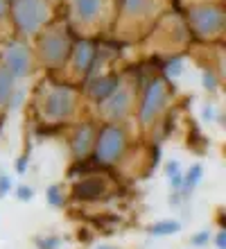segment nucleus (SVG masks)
I'll return each instance as SVG.
<instances>
[{
  "mask_svg": "<svg viewBox=\"0 0 226 249\" xmlns=\"http://www.w3.org/2000/svg\"><path fill=\"white\" fill-rule=\"evenodd\" d=\"M124 147H127L124 131L116 124H106L95 141V159L100 163H113L122 157Z\"/></svg>",
  "mask_w": 226,
  "mask_h": 249,
  "instance_id": "f257e3e1",
  "label": "nucleus"
},
{
  "mask_svg": "<svg viewBox=\"0 0 226 249\" xmlns=\"http://www.w3.org/2000/svg\"><path fill=\"white\" fill-rule=\"evenodd\" d=\"M14 18H16V25L23 32L32 34L48 18V5H45V0H16Z\"/></svg>",
  "mask_w": 226,
  "mask_h": 249,
  "instance_id": "f03ea898",
  "label": "nucleus"
},
{
  "mask_svg": "<svg viewBox=\"0 0 226 249\" xmlns=\"http://www.w3.org/2000/svg\"><path fill=\"white\" fill-rule=\"evenodd\" d=\"M72 107H75V95H72L70 89H64V86H57L48 93L45 98V105H43V113L48 118H66L70 116Z\"/></svg>",
  "mask_w": 226,
  "mask_h": 249,
  "instance_id": "7ed1b4c3",
  "label": "nucleus"
},
{
  "mask_svg": "<svg viewBox=\"0 0 226 249\" xmlns=\"http://www.w3.org/2000/svg\"><path fill=\"white\" fill-rule=\"evenodd\" d=\"M190 20L201 34H215L224 27V14L217 7H194Z\"/></svg>",
  "mask_w": 226,
  "mask_h": 249,
  "instance_id": "20e7f679",
  "label": "nucleus"
},
{
  "mask_svg": "<svg viewBox=\"0 0 226 249\" xmlns=\"http://www.w3.org/2000/svg\"><path fill=\"white\" fill-rule=\"evenodd\" d=\"M68 48H70V43L66 39V34H61V32H48L43 39H41V54H43V59L52 66H59L66 59Z\"/></svg>",
  "mask_w": 226,
  "mask_h": 249,
  "instance_id": "39448f33",
  "label": "nucleus"
},
{
  "mask_svg": "<svg viewBox=\"0 0 226 249\" xmlns=\"http://www.w3.org/2000/svg\"><path fill=\"white\" fill-rule=\"evenodd\" d=\"M5 61H7V71L12 72L14 77H23L30 72V50L25 43L20 41H12L5 48Z\"/></svg>",
  "mask_w": 226,
  "mask_h": 249,
  "instance_id": "423d86ee",
  "label": "nucleus"
},
{
  "mask_svg": "<svg viewBox=\"0 0 226 249\" xmlns=\"http://www.w3.org/2000/svg\"><path fill=\"white\" fill-rule=\"evenodd\" d=\"M165 100H168V93H165L163 82L161 79L152 82V86L147 89V95H145V102H142V109H140L142 123H152L161 113L163 107H165Z\"/></svg>",
  "mask_w": 226,
  "mask_h": 249,
  "instance_id": "0eeeda50",
  "label": "nucleus"
},
{
  "mask_svg": "<svg viewBox=\"0 0 226 249\" xmlns=\"http://www.w3.org/2000/svg\"><path fill=\"white\" fill-rule=\"evenodd\" d=\"M104 195H106V181L102 177H86L75 186V197L84 202H93Z\"/></svg>",
  "mask_w": 226,
  "mask_h": 249,
  "instance_id": "6e6552de",
  "label": "nucleus"
},
{
  "mask_svg": "<svg viewBox=\"0 0 226 249\" xmlns=\"http://www.w3.org/2000/svg\"><path fill=\"white\" fill-rule=\"evenodd\" d=\"M131 107V95L124 89H118L113 95H109V102H106V107H104V111H106V116L113 120H120L127 116V111H129Z\"/></svg>",
  "mask_w": 226,
  "mask_h": 249,
  "instance_id": "1a4fd4ad",
  "label": "nucleus"
},
{
  "mask_svg": "<svg viewBox=\"0 0 226 249\" xmlns=\"http://www.w3.org/2000/svg\"><path fill=\"white\" fill-rule=\"evenodd\" d=\"M93 145H95V129H93V124H82L72 138V152H75V157L77 159H86L88 157V152L93 150Z\"/></svg>",
  "mask_w": 226,
  "mask_h": 249,
  "instance_id": "9d476101",
  "label": "nucleus"
},
{
  "mask_svg": "<svg viewBox=\"0 0 226 249\" xmlns=\"http://www.w3.org/2000/svg\"><path fill=\"white\" fill-rule=\"evenodd\" d=\"M100 7H102V0H72L75 16L82 20H93L100 14Z\"/></svg>",
  "mask_w": 226,
  "mask_h": 249,
  "instance_id": "9b49d317",
  "label": "nucleus"
},
{
  "mask_svg": "<svg viewBox=\"0 0 226 249\" xmlns=\"http://www.w3.org/2000/svg\"><path fill=\"white\" fill-rule=\"evenodd\" d=\"M93 54H95V50H93V46L90 43H79L77 50H75V66H77V71H88L90 64H93Z\"/></svg>",
  "mask_w": 226,
  "mask_h": 249,
  "instance_id": "f8f14e48",
  "label": "nucleus"
},
{
  "mask_svg": "<svg viewBox=\"0 0 226 249\" xmlns=\"http://www.w3.org/2000/svg\"><path fill=\"white\" fill-rule=\"evenodd\" d=\"M116 91H118V79L116 77H104V79H100V82L95 84L93 95H95V100H106Z\"/></svg>",
  "mask_w": 226,
  "mask_h": 249,
  "instance_id": "ddd939ff",
  "label": "nucleus"
},
{
  "mask_svg": "<svg viewBox=\"0 0 226 249\" xmlns=\"http://www.w3.org/2000/svg\"><path fill=\"white\" fill-rule=\"evenodd\" d=\"M14 75L7 68H0V102L5 105L12 100V91H14Z\"/></svg>",
  "mask_w": 226,
  "mask_h": 249,
  "instance_id": "4468645a",
  "label": "nucleus"
},
{
  "mask_svg": "<svg viewBox=\"0 0 226 249\" xmlns=\"http://www.w3.org/2000/svg\"><path fill=\"white\" fill-rule=\"evenodd\" d=\"M179 229H181V224L176 222V220H161V222L152 224L149 233H152V236H172V233H176Z\"/></svg>",
  "mask_w": 226,
  "mask_h": 249,
  "instance_id": "2eb2a0df",
  "label": "nucleus"
},
{
  "mask_svg": "<svg viewBox=\"0 0 226 249\" xmlns=\"http://www.w3.org/2000/svg\"><path fill=\"white\" fill-rule=\"evenodd\" d=\"M201 165L197 163V165H192V168H190V172H188L186 177H183V186H181V190H192L194 186L199 184L201 181Z\"/></svg>",
  "mask_w": 226,
  "mask_h": 249,
  "instance_id": "dca6fc26",
  "label": "nucleus"
},
{
  "mask_svg": "<svg viewBox=\"0 0 226 249\" xmlns=\"http://www.w3.org/2000/svg\"><path fill=\"white\" fill-rule=\"evenodd\" d=\"M152 0H124V12L129 14H145L149 12Z\"/></svg>",
  "mask_w": 226,
  "mask_h": 249,
  "instance_id": "f3484780",
  "label": "nucleus"
},
{
  "mask_svg": "<svg viewBox=\"0 0 226 249\" xmlns=\"http://www.w3.org/2000/svg\"><path fill=\"white\" fill-rule=\"evenodd\" d=\"M39 249H57L61 245V238L59 236H45V238H36L34 240Z\"/></svg>",
  "mask_w": 226,
  "mask_h": 249,
  "instance_id": "a211bd4d",
  "label": "nucleus"
},
{
  "mask_svg": "<svg viewBox=\"0 0 226 249\" xmlns=\"http://www.w3.org/2000/svg\"><path fill=\"white\" fill-rule=\"evenodd\" d=\"M48 202H50L52 206H61V204H64V193H61L59 186H50V188H48Z\"/></svg>",
  "mask_w": 226,
  "mask_h": 249,
  "instance_id": "6ab92c4d",
  "label": "nucleus"
},
{
  "mask_svg": "<svg viewBox=\"0 0 226 249\" xmlns=\"http://www.w3.org/2000/svg\"><path fill=\"white\" fill-rule=\"evenodd\" d=\"M208 240H210V233H208V229H204V231H199V233H194L190 243H192V247H204Z\"/></svg>",
  "mask_w": 226,
  "mask_h": 249,
  "instance_id": "aec40b11",
  "label": "nucleus"
},
{
  "mask_svg": "<svg viewBox=\"0 0 226 249\" xmlns=\"http://www.w3.org/2000/svg\"><path fill=\"white\" fill-rule=\"evenodd\" d=\"M9 188H12V179H9V175L0 172V197H5L7 193H9Z\"/></svg>",
  "mask_w": 226,
  "mask_h": 249,
  "instance_id": "412c9836",
  "label": "nucleus"
},
{
  "mask_svg": "<svg viewBox=\"0 0 226 249\" xmlns=\"http://www.w3.org/2000/svg\"><path fill=\"white\" fill-rule=\"evenodd\" d=\"M32 195H34V190L30 188V186H20L18 188V199H23V202H25V199H32Z\"/></svg>",
  "mask_w": 226,
  "mask_h": 249,
  "instance_id": "4be33fe9",
  "label": "nucleus"
},
{
  "mask_svg": "<svg viewBox=\"0 0 226 249\" xmlns=\"http://www.w3.org/2000/svg\"><path fill=\"white\" fill-rule=\"evenodd\" d=\"M204 84H206V89H215V77H213V72H206V75H204Z\"/></svg>",
  "mask_w": 226,
  "mask_h": 249,
  "instance_id": "5701e85b",
  "label": "nucleus"
},
{
  "mask_svg": "<svg viewBox=\"0 0 226 249\" xmlns=\"http://www.w3.org/2000/svg\"><path fill=\"white\" fill-rule=\"evenodd\" d=\"M217 249H226V233L224 231L217 233Z\"/></svg>",
  "mask_w": 226,
  "mask_h": 249,
  "instance_id": "b1692460",
  "label": "nucleus"
},
{
  "mask_svg": "<svg viewBox=\"0 0 226 249\" xmlns=\"http://www.w3.org/2000/svg\"><path fill=\"white\" fill-rule=\"evenodd\" d=\"M176 172H179V163H176V161L168 163V175H176Z\"/></svg>",
  "mask_w": 226,
  "mask_h": 249,
  "instance_id": "393cba45",
  "label": "nucleus"
},
{
  "mask_svg": "<svg viewBox=\"0 0 226 249\" xmlns=\"http://www.w3.org/2000/svg\"><path fill=\"white\" fill-rule=\"evenodd\" d=\"M5 9H7V0H0V18L5 16Z\"/></svg>",
  "mask_w": 226,
  "mask_h": 249,
  "instance_id": "a878e982",
  "label": "nucleus"
},
{
  "mask_svg": "<svg viewBox=\"0 0 226 249\" xmlns=\"http://www.w3.org/2000/svg\"><path fill=\"white\" fill-rule=\"evenodd\" d=\"M25 163H27L25 159H20V161H18V165H16V168H18V172H23V170H25Z\"/></svg>",
  "mask_w": 226,
  "mask_h": 249,
  "instance_id": "bb28decb",
  "label": "nucleus"
},
{
  "mask_svg": "<svg viewBox=\"0 0 226 249\" xmlns=\"http://www.w3.org/2000/svg\"><path fill=\"white\" fill-rule=\"evenodd\" d=\"M97 249H116V247H109V245H104V247H97Z\"/></svg>",
  "mask_w": 226,
  "mask_h": 249,
  "instance_id": "cd10ccee",
  "label": "nucleus"
}]
</instances>
